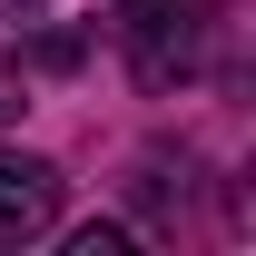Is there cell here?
Segmentation results:
<instances>
[{
  "mask_svg": "<svg viewBox=\"0 0 256 256\" xmlns=\"http://www.w3.org/2000/svg\"><path fill=\"white\" fill-rule=\"evenodd\" d=\"M69 256H128V236H118V226H79V236H69Z\"/></svg>",
  "mask_w": 256,
  "mask_h": 256,
  "instance_id": "3",
  "label": "cell"
},
{
  "mask_svg": "<svg viewBox=\"0 0 256 256\" xmlns=\"http://www.w3.org/2000/svg\"><path fill=\"white\" fill-rule=\"evenodd\" d=\"M60 168L50 158H20V148H0V236H40V226L60 217Z\"/></svg>",
  "mask_w": 256,
  "mask_h": 256,
  "instance_id": "2",
  "label": "cell"
},
{
  "mask_svg": "<svg viewBox=\"0 0 256 256\" xmlns=\"http://www.w3.org/2000/svg\"><path fill=\"white\" fill-rule=\"evenodd\" d=\"M118 40L138 89H178L207 60V0H118Z\"/></svg>",
  "mask_w": 256,
  "mask_h": 256,
  "instance_id": "1",
  "label": "cell"
},
{
  "mask_svg": "<svg viewBox=\"0 0 256 256\" xmlns=\"http://www.w3.org/2000/svg\"><path fill=\"white\" fill-rule=\"evenodd\" d=\"M30 108V79H20V60H0V118H20Z\"/></svg>",
  "mask_w": 256,
  "mask_h": 256,
  "instance_id": "4",
  "label": "cell"
},
{
  "mask_svg": "<svg viewBox=\"0 0 256 256\" xmlns=\"http://www.w3.org/2000/svg\"><path fill=\"white\" fill-rule=\"evenodd\" d=\"M40 69H79V30H50V40H40Z\"/></svg>",
  "mask_w": 256,
  "mask_h": 256,
  "instance_id": "5",
  "label": "cell"
}]
</instances>
